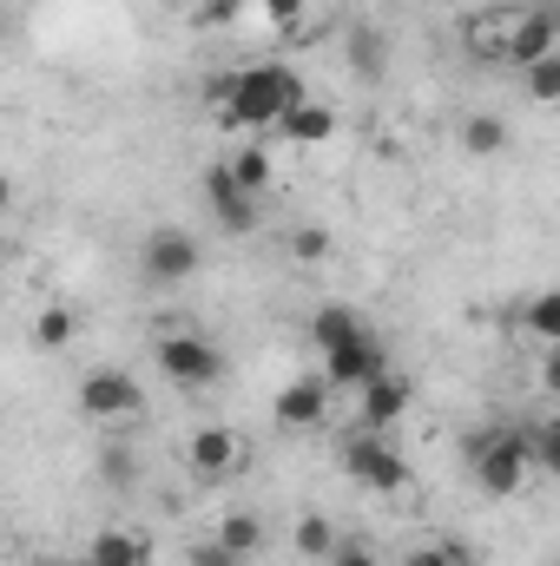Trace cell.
Returning <instances> with one entry per match:
<instances>
[{"label":"cell","mask_w":560,"mask_h":566,"mask_svg":"<svg viewBox=\"0 0 560 566\" xmlns=\"http://www.w3.org/2000/svg\"><path fill=\"white\" fill-rule=\"evenodd\" d=\"M370 323L350 310V303H323V310H310V343L317 349H336V343H350V336H363Z\"/></svg>","instance_id":"9a60e30c"},{"label":"cell","mask_w":560,"mask_h":566,"mask_svg":"<svg viewBox=\"0 0 560 566\" xmlns=\"http://www.w3.org/2000/svg\"><path fill=\"white\" fill-rule=\"evenodd\" d=\"M462 145H468L475 158H495V151L508 145V119H501V113H468V119H462Z\"/></svg>","instance_id":"ac0fdd59"},{"label":"cell","mask_w":560,"mask_h":566,"mask_svg":"<svg viewBox=\"0 0 560 566\" xmlns=\"http://www.w3.org/2000/svg\"><path fill=\"white\" fill-rule=\"evenodd\" d=\"M521 93H528L535 106H560V46L541 53L535 66H521Z\"/></svg>","instance_id":"d6986e66"},{"label":"cell","mask_w":560,"mask_h":566,"mask_svg":"<svg viewBox=\"0 0 560 566\" xmlns=\"http://www.w3.org/2000/svg\"><path fill=\"white\" fill-rule=\"evenodd\" d=\"M278 133H283L290 145H323L330 133H336V113H330L323 99H303V106H297V113L278 126Z\"/></svg>","instance_id":"2e32d148"},{"label":"cell","mask_w":560,"mask_h":566,"mask_svg":"<svg viewBox=\"0 0 560 566\" xmlns=\"http://www.w3.org/2000/svg\"><path fill=\"white\" fill-rule=\"evenodd\" d=\"M330 566H383V560H376V547H370V541H343Z\"/></svg>","instance_id":"f546056e"},{"label":"cell","mask_w":560,"mask_h":566,"mask_svg":"<svg viewBox=\"0 0 560 566\" xmlns=\"http://www.w3.org/2000/svg\"><path fill=\"white\" fill-rule=\"evenodd\" d=\"M350 66L363 73V80H383V66H390V46H383V33H350Z\"/></svg>","instance_id":"7402d4cb"},{"label":"cell","mask_w":560,"mask_h":566,"mask_svg":"<svg viewBox=\"0 0 560 566\" xmlns=\"http://www.w3.org/2000/svg\"><path fill=\"white\" fill-rule=\"evenodd\" d=\"M541 389L560 402V343H548V356H541Z\"/></svg>","instance_id":"4dcf8cb0"},{"label":"cell","mask_w":560,"mask_h":566,"mask_svg":"<svg viewBox=\"0 0 560 566\" xmlns=\"http://www.w3.org/2000/svg\"><path fill=\"white\" fill-rule=\"evenodd\" d=\"M198 264H205V251H198V238H191V231H178V224H158V231H145V244H139L145 283H158V290H178V283L198 277Z\"/></svg>","instance_id":"3957f363"},{"label":"cell","mask_w":560,"mask_h":566,"mask_svg":"<svg viewBox=\"0 0 560 566\" xmlns=\"http://www.w3.org/2000/svg\"><path fill=\"white\" fill-rule=\"evenodd\" d=\"M521 323H528V336H541V343H560V290H541V296H528Z\"/></svg>","instance_id":"44dd1931"},{"label":"cell","mask_w":560,"mask_h":566,"mask_svg":"<svg viewBox=\"0 0 560 566\" xmlns=\"http://www.w3.org/2000/svg\"><path fill=\"white\" fill-rule=\"evenodd\" d=\"M86 560H100V566H152V541H145L139 527H100L93 547H86Z\"/></svg>","instance_id":"4fadbf2b"},{"label":"cell","mask_w":560,"mask_h":566,"mask_svg":"<svg viewBox=\"0 0 560 566\" xmlns=\"http://www.w3.org/2000/svg\"><path fill=\"white\" fill-rule=\"evenodd\" d=\"M191 566H245V560H238V554L211 534V541H198V547H191Z\"/></svg>","instance_id":"83f0119b"},{"label":"cell","mask_w":560,"mask_h":566,"mask_svg":"<svg viewBox=\"0 0 560 566\" xmlns=\"http://www.w3.org/2000/svg\"><path fill=\"white\" fill-rule=\"evenodd\" d=\"M231 13H238V0H211V7H205V20H211V27H225Z\"/></svg>","instance_id":"1f68e13d"},{"label":"cell","mask_w":560,"mask_h":566,"mask_svg":"<svg viewBox=\"0 0 560 566\" xmlns=\"http://www.w3.org/2000/svg\"><path fill=\"white\" fill-rule=\"evenodd\" d=\"M403 409H409V376H396V369H383L376 382L356 389V416H363V428H376V434L396 422Z\"/></svg>","instance_id":"7c38bea8"},{"label":"cell","mask_w":560,"mask_h":566,"mask_svg":"<svg viewBox=\"0 0 560 566\" xmlns=\"http://www.w3.org/2000/svg\"><path fill=\"white\" fill-rule=\"evenodd\" d=\"M290 566H303V560H290Z\"/></svg>","instance_id":"836d02e7"},{"label":"cell","mask_w":560,"mask_h":566,"mask_svg":"<svg viewBox=\"0 0 560 566\" xmlns=\"http://www.w3.org/2000/svg\"><path fill=\"white\" fill-rule=\"evenodd\" d=\"M198 191H205V205H211V218H218V231H225V238H251V231H258V198L238 185L231 158H225V165H205Z\"/></svg>","instance_id":"8992f818"},{"label":"cell","mask_w":560,"mask_h":566,"mask_svg":"<svg viewBox=\"0 0 560 566\" xmlns=\"http://www.w3.org/2000/svg\"><path fill=\"white\" fill-rule=\"evenodd\" d=\"M336 547H343V534H336V521H323V514H303V521H297V534H290V554H297V560L310 566V560H336Z\"/></svg>","instance_id":"5bb4252c"},{"label":"cell","mask_w":560,"mask_h":566,"mask_svg":"<svg viewBox=\"0 0 560 566\" xmlns=\"http://www.w3.org/2000/svg\"><path fill=\"white\" fill-rule=\"evenodd\" d=\"M211 534H218V541H225V547H231L238 560H251V554L265 547V521H258V514H225V521H218Z\"/></svg>","instance_id":"ffe728a7"},{"label":"cell","mask_w":560,"mask_h":566,"mask_svg":"<svg viewBox=\"0 0 560 566\" xmlns=\"http://www.w3.org/2000/svg\"><path fill=\"white\" fill-rule=\"evenodd\" d=\"M297 106H303V86H297V73H290V66H278V60L238 66V73L218 86V119H225V126L278 133Z\"/></svg>","instance_id":"6da1fadb"},{"label":"cell","mask_w":560,"mask_h":566,"mask_svg":"<svg viewBox=\"0 0 560 566\" xmlns=\"http://www.w3.org/2000/svg\"><path fill=\"white\" fill-rule=\"evenodd\" d=\"M152 349H158V369H165V382H178V389H211V382L225 376V356H218V343H211V336L172 329V336H158Z\"/></svg>","instance_id":"277c9868"},{"label":"cell","mask_w":560,"mask_h":566,"mask_svg":"<svg viewBox=\"0 0 560 566\" xmlns=\"http://www.w3.org/2000/svg\"><path fill=\"white\" fill-rule=\"evenodd\" d=\"M100 474H106L113 488H126V481H133V448H126V441H106V454H100Z\"/></svg>","instance_id":"484cf974"},{"label":"cell","mask_w":560,"mask_h":566,"mask_svg":"<svg viewBox=\"0 0 560 566\" xmlns=\"http://www.w3.org/2000/svg\"><path fill=\"white\" fill-rule=\"evenodd\" d=\"M330 396H336V382L323 376V369H310V376H290L278 389V402H271V416L278 428H317L330 416Z\"/></svg>","instance_id":"9c48e42d"},{"label":"cell","mask_w":560,"mask_h":566,"mask_svg":"<svg viewBox=\"0 0 560 566\" xmlns=\"http://www.w3.org/2000/svg\"><path fill=\"white\" fill-rule=\"evenodd\" d=\"M60 566H100V560H60Z\"/></svg>","instance_id":"d6a6232c"},{"label":"cell","mask_w":560,"mask_h":566,"mask_svg":"<svg viewBox=\"0 0 560 566\" xmlns=\"http://www.w3.org/2000/svg\"><path fill=\"white\" fill-rule=\"evenodd\" d=\"M390 363H383V343H376V329H363V336H350V343H336V349H323V376L336 382V389H363V382H376Z\"/></svg>","instance_id":"30bf717a"},{"label":"cell","mask_w":560,"mask_h":566,"mask_svg":"<svg viewBox=\"0 0 560 566\" xmlns=\"http://www.w3.org/2000/svg\"><path fill=\"white\" fill-rule=\"evenodd\" d=\"M290 258H297V264H323V258H330V231H323V224H297V231H290Z\"/></svg>","instance_id":"d4e9b609"},{"label":"cell","mask_w":560,"mask_h":566,"mask_svg":"<svg viewBox=\"0 0 560 566\" xmlns=\"http://www.w3.org/2000/svg\"><path fill=\"white\" fill-rule=\"evenodd\" d=\"M560 40V13L554 7H528V13H508V40H501V60L521 73V66H535L541 53H554Z\"/></svg>","instance_id":"ba28073f"},{"label":"cell","mask_w":560,"mask_h":566,"mask_svg":"<svg viewBox=\"0 0 560 566\" xmlns=\"http://www.w3.org/2000/svg\"><path fill=\"white\" fill-rule=\"evenodd\" d=\"M343 468H350V481H363L370 494H403V488H409V461H403L376 428H356V434L343 441Z\"/></svg>","instance_id":"5b68a950"},{"label":"cell","mask_w":560,"mask_h":566,"mask_svg":"<svg viewBox=\"0 0 560 566\" xmlns=\"http://www.w3.org/2000/svg\"><path fill=\"white\" fill-rule=\"evenodd\" d=\"M403 566H481V560H475V547H468V541L442 534V541H416V547L403 554Z\"/></svg>","instance_id":"e0dca14e"},{"label":"cell","mask_w":560,"mask_h":566,"mask_svg":"<svg viewBox=\"0 0 560 566\" xmlns=\"http://www.w3.org/2000/svg\"><path fill=\"white\" fill-rule=\"evenodd\" d=\"M80 409H86L93 422H126V416H139L145 409L139 376H126V369H86V376H80Z\"/></svg>","instance_id":"52a82bcc"},{"label":"cell","mask_w":560,"mask_h":566,"mask_svg":"<svg viewBox=\"0 0 560 566\" xmlns=\"http://www.w3.org/2000/svg\"><path fill=\"white\" fill-rule=\"evenodd\" d=\"M462 461H468V474H475V488L488 494V501H508V494H521L528 488V474L541 468L535 461V428H475L468 441H462Z\"/></svg>","instance_id":"7a4b0ae2"},{"label":"cell","mask_w":560,"mask_h":566,"mask_svg":"<svg viewBox=\"0 0 560 566\" xmlns=\"http://www.w3.org/2000/svg\"><path fill=\"white\" fill-rule=\"evenodd\" d=\"M33 343H40V349H66V343H73V310H66V303L40 310V323H33Z\"/></svg>","instance_id":"cb8c5ba5"},{"label":"cell","mask_w":560,"mask_h":566,"mask_svg":"<svg viewBox=\"0 0 560 566\" xmlns=\"http://www.w3.org/2000/svg\"><path fill=\"white\" fill-rule=\"evenodd\" d=\"M231 171H238V185H245L251 198H265V185H271V151H265V145H245V151L231 158Z\"/></svg>","instance_id":"603a6c76"},{"label":"cell","mask_w":560,"mask_h":566,"mask_svg":"<svg viewBox=\"0 0 560 566\" xmlns=\"http://www.w3.org/2000/svg\"><path fill=\"white\" fill-rule=\"evenodd\" d=\"M535 461H541V468H548V474L560 481V416L535 428Z\"/></svg>","instance_id":"4316f807"},{"label":"cell","mask_w":560,"mask_h":566,"mask_svg":"<svg viewBox=\"0 0 560 566\" xmlns=\"http://www.w3.org/2000/svg\"><path fill=\"white\" fill-rule=\"evenodd\" d=\"M238 454H245V441H238V428H225V422L198 428V434L185 441V461H191L198 481H225V474L238 468Z\"/></svg>","instance_id":"8fae6325"},{"label":"cell","mask_w":560,"mask_h":566,"mask_svg":"<svg viewBox=\"0 0 560 566\" xmlns=\"http://www.w3.org/2000/svg\"><path fill=\"white\" fill-rule=\"evenodd\" d=\"M258 7H265V20H271L278 33H290V27L303 20V0H258Z\"/></svg>","instance_id":"f1b7e54d"}]
</instances>
